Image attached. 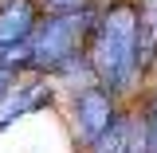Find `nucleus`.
<instances>
[{
	"label": "nucleus",
	"instance_id": "nucleus-1",
	"mask_svg": "<svg viewBox=\"0 0 157 153\" xmlns=\"http://www.w3.org/2000/svg\"><path fill=\"white\" fill-rule=\"evenodd\" d=\"M137 4L134 0H114L106 12L94 16L90 28V71L98 75L102 86H110V94L122 90L137 63Z\"/></svg>",
	"mask_w": 157,
	"mask_h": 153
},
{
	"label": "nucleus",
	"instance_id": "nucleus-2",
	"mask_svg": "<svg viewBox=\"0 0 157 153\" xmlns=\"http://www.w3.org/2000/svg\"><path fill=\"white\" fill-rule=\"evenodd\" d=\"M94 16H98L94 8L82 4V8H67V12H55L43 24H36L32 36H28V67H36V71H59V67H67L78 55L82 39L90 36Z\"/></svg>",
	"mask_w": 157,
	"mask_h": 153
},
{
	"label": "nucleus",
	"instance_id": "nucleus-3",
	"mask_svg": "<svg viewBox=\"0 0 157 153\" xmlns=\"http://www.w3.org/2000/svg\"><path fill=\"white\" fill-rule=\"evenodd\" d=\"M114 118V98L106 86H86L82 94L75 98V122H78V134L82 141H94Z\"/></svg>",
	"mask_w": 157,
	"mask_h": 153
},
{
	"label": "nucleus",
	"instance_id": "nucleus-4",
	"mask_svg": "<svg viewBox=\"0 0 157 153\" xmlns=\"http://www.w3.org/2000/svg\"><path fill=\"white\" fill-rule=\"evenodd\" d=\"M36 28V0H4L0 4V51L24 43Z\"/></svg>",
	"mask_w": 157,
	"mask_h": 153
},
{
	"label": "nucleus",
	"instance_id": "nucleus-5",
	"mask_svg": "<svg viewBox=\"0 0 157 153\" xmlns=\"http://www.w3.org/2000/svg\"><path fill=\"white\" fill-rule=\"evenodd\" d=\"M51 102V90L43 86V82H28V86H8L4 98H0V130L4 126H12L20 114H28V110H36V106H47Z\"/></svg>",
	"mask_w": 157,
	"mask_h": 153
},
{
	"label": "nucleus",
	"instance_id": "nucleus-6",
	"mask_svg": "<svg viewBox=\"0 0 157 153\" xmlns=\"http://www.w3.org/2000/svg\"><path fill=\"white\" fill-rule=\"evenodd\" d=\"M130 122H134L130 114H114V118H110V126H106V130L90 141V145H94V153H126V141H130Z\"/></svg>",
	"mask_w": 157,
	"mask_h": 153
},
{
	"label": "nucleus",
	"instance_id": "nucleus-7",
	"mask_svg": "<svg viewBox=\"0 0 157 153\" xmlns=\"http://www.w3.org/2000/svg\"><path fill=\"white\" fill-rule=\"evenodd\" d=\"M153 51H157V4L137 16V63H145Z\"/></svg>",
	"mask_w": 157,
	"mask_h": 153
},
{
	"label": "nucleus",
	"instance_id": "nucleus-8",
	"mask_svg": "<svg viewBox=\"0 0 157 153\" xmlns=\"http://www.w3.org/2000/svg\"><path fill=\"white\" fill-rule=\"evenodd\" d=\"M145 134H149V145H153V153H157V98L149 102V110H145Z\"/></svg>",
	"mask_w": 157,
	"mask_h": 153
},
{
	"label": "nucleus",
	"instance_id": "nucleus-9",
	"mask_svg": "<svg viewBox=\"0 0 157 153\" xmlns=\"http://www.w3.org/2000/svg\"><path fill=\"white\" fill-rule=\"evenodd\" d=\"M43 4H47L51 12H67V8H82L86 0H43Z\"/></svg>",
	"mask_w": 157,
	"mask_h": 153
},
{
	"label": "nucleus",
	"instance_id": "nucleus-10",
	"mask_svg": "<svg viewBox=\"0 0 157 153\" xmlns=\"http://www.w3.org/2000/svg\"><path fill=\"white\" fill-rule=\"evenodd\" d=\"M12 82H16V71H12V67H4V63H0V98H4V90H8V86H12Z\"/></svg>",
	"mask_w": 157,
	"mask_h": 153
}]
</instances>
